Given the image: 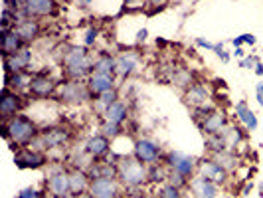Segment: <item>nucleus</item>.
<instances>
[{"instance_id":"f257e3e1","label":"nucleus","mask_w":263,"mask_h":198,"mask_svg":"<svg viewBox=\"0 0 263 198\" xmlns=\"http://www.w3.org/2000/svg\"><path fill=\"white\" fill-rule=\"evenodd\" d=\"M0 131H2V137L10 145H16V149L28 147L40 135L38 125L28 115H16V117L8 119V121H2Z\"/></svg>"},{"instance_id":"f03ea898","label":"nucleus","mask_w":263,"mask_h":198,"mask_svg":"<svg viewBox=\"0 0 263 198\" xmlns=\"http://www.w3.org/2000/svg\"><path fill=\"white\" fill-rule=\"evenodd\" d=\"M93 62L89 50L85 46H73L64 53V67H66L67 78L71 79H83L89 78L93 74Z\"/></svg>"},{"instance_id":"7ed1b4c3","label":"nucleus","mask_w":263,"mask_h":198,"mask_svg":"<svg viewBox=\"0 0 263 198\" xmlns=\"http://www.w3.org/2000/svg\"><path fill=\"white\" fill-rule=\"evenodd\" d=\"M119 165V181L127 188H137L143 186L148 181V165L141 163L139 158L135 157H123L117 163Z\"/></svg>"},{"instance_id":"20e7f679","label":"nucleus","mask_w":263,"mask_h":198,"mask_svg":"<svg viewBox=\"0 0 263 198\" xmlns=\"http://www.w3.org/2000/svg\"><path fill=\"white\" fill-rule=\"evenodd\" d=\"M58 97L64 103L79 105V103H85L91 97V93H89L87 83H81V79H69L58 87Z\"/></svg>"},{"instance_id":"39448f33","label":"nucleus","mask_w":263,"mask_h":198,"mask_svg":"<svg viewBox=\"0 0 263 198\" xmlns=\"http://www.w3.org/2000/svg\"><path fill=\"white\" fill-rule=\"evenodd\" d=\"M24 103L26 101H24V97L20 93L4 85V89L0 93V117H2V121L16 117L20 113V109L24 107Z\"/></svg>"},{"instance_id":"423d86ee","label":"nucleus","mask_w":263,"mask_h":198,"mask_svg":"<svg viewBox=\"0 0 263 198\" xmlns=\"http://www.w3.org/2000/svg\"><path fill=\"white\" fill-rule=\"evenodd\" d=\"M69 137H71V133L67 131L66 127H50V129H44L40 133L30 145H42V149H58V147L66 145Z\"/></svg>"},{"instance_id":"0eeeda50","label":"nucleus","mask_w":263,"mask_h":198,"mask_svg":"<svg viewBox=\"0 0 263 198\" xmlns=\"http://www.w3.org/2000/svg\"><path fill=\"white\" fill-rule=\"evenodd\" d=\"M133 155L139 158L141 163H145V165H157L160 157H162V149L158 145L157 141H153V139H139L135 147H133Z\"/></svg>"},{"instance_id":"6e6552de","label":"nucleus","mask_w":263,"mask_h":198,"mask_svg":"<svg viewBox=\"0 0 263 198\" xmlns=\"http://www.w3.org/2000/svg\"><path fill=\"white\" fill-rule=\"evenodd\" d=\"M166 165L168 169L178 174H182L186 178H190L194 171H196V158L192 155H186V153H180V151H171L168 153V158H166Z\"/></svg>"},{"instance_id":"1a4fd4ad","label":"nucleus","mask_w":263,"mask_h":198,"mask_svg":"<svg viewBox=\"0 0 263 198\" xmlns=\"http://www.w3.org/2000/svg\"><path fill=\"white\" fill-rule=\"evenodd\" d=\"M14 163L18 169H42L48 163V158L42 151L30 149V147H20L14 155Z\"/></svg>"},{"instance_id":"9d476101","label":"nucleus","mask_w":263,"mask_h":198,"mask_svg":"<svg viewBox=\"0 0 263 198\" xmlns=\"http://www.w3.org/2000/svg\"><path fill=\"white\" fill-rule=\"evenodd\" d=\"M22 12L26 18H38V16H53L58 12L55 0H26L22 6Z\"/></svg>"},{"instance_id":"9b49d317","label":"nucleus","mask_w":263,"mask_h":198,"mask_svg":"<svg viewBox=\"0 0 263 198\" xmlns=\"http://www.w3.org/2000/svg\"><path fill=\"white\" fill-rule=\"evenodd\" d=\"M48 190L53 198H67L71 196V188H69V172L55 171L48 176Z\"/></svg>"},{"instance_id":"f8f14e48","label":"nucleus","mask_w":263,"mask_h":198,"mask_svg":"<svg viewBox=\"0 0 263 198\" xmlns=\"http://www.w3.org/2000/svg\"><path fill=\"white\" fill-rule=\"evenodd\" d=\"M4 62V69L6 74H18V71H26L30 67V62H32V50L30 48H24L18 53H12V56H4L2 58Z\"/></svg>"},{"instance_id":"ddd939ff","label":"nucleus","mask_w":263,"mask_h":198,"mask_svg":"<svg viewBox=\"0 0 263 198\" xmlns=\"http://www.w3.org/2000/svg\"><path fill=\"white\" fill-rule=\"evenodd\" d=\"M190 190L194 192V198H216L218 196V185L206 178L204 174H198L194 178H190Z\"/></svg>"},{"instance_id":"4468645a","label":"nucleus","mask_w":263,"mask_h":198,"mask_svg":"<svg viewBox=\"0 0 263 198\" xmlns=\"http://www.w3.org/2000/svg\"><path fill=\"white\" fill-rule=\"evenodd\" d=\"M184 101L194 109H202L208 107L210 103V89L202 83H192L184 93Z\"/></svg>"},{"instance_id":"2eb2a0df","label":"nucleus","mask_w":263,"mask_h":198,"mask_svg":"<svg viewBox=\"0 0 263 198\" xmlns=\"http://www.w3.org/2000/svg\"><path fill=\"white\" fill-rule=\"evenodd\" d=\"M139 60H141V53L137 50H127V52L119 53L117 56V74L119 78L127 79L129 76L135 74V69L139 66Z\"/></svg>"},{"instance_id":"dca6fc26","label":"nucleus","mask_w":263,"mask_h":198,"mask_svg":"<svg viewBox=\"0 0 263 198\" xmlns=\"http://www.w3.org/2000/svg\"><path fill=\"white\" fill-rule=\"evenodd\" d=\"M58 83L53 81L52 78H48V76H44V74H38V76H34L32 78V83H30V89L28 92L32 93L34 97H50L53 93L58 92Z\"/></svg>"},{"instance_id":"f3484780","label":"nucleus","mask_w":263,"mask_h":198,"mask_svg":"<svg viewBox=\"0 0 263 198\" xmlns=\"http://www.w3.org/2000/svg\"><path fill=\"white\" fill-rule=\"evenodd\" d=\"M226 127H228V117H226L224 111H218V109H214L212 113H208L204 117V121L200 123V129L206 133L208 137L210 135H220Z\"/></svg>"},{"instance_id":"a211bd4d","label":"nucleus","mask_w":263,"mask_h":198,"mask_svg":"<svg viewBox=\"0 0 263 198\" xmlns=\"http://www.w3.org/2000/svg\"><path fill=\"white\" fill-rule=\"evenodd\" d=\"M26 44L24 40L20 38V34L14 30H6L0 34V50H2V58L4 56H12V53H18L20 50H24Z\"/></svg>"},{"instance_id":"6ab92c4d","label":"nucleus","mask_w":263,"mask_h":198,"mask_svg":"<svg viewBox=\"0 0 263 198\" xmlns=\"http://www.w3.org/2000/svg\"><path fill=\"white\" fill-rule=\"evenodd\" d=\"M111 149V139L105 135H93L85 141V155L91 158H103Z\"/></svg>"},{"instance_id":"aec40b11","label":"nucleus","mask_w":263,"mask_h":198,"mask_svg":"<svg viewBox=\"0 0 263 198\" xmlns=\"http://www.w3.org/2000/svg\"><path fill=\"white\" fill-rule=\"evenodd\" d=\"M87 87H89L91 97H99L101 93H105L115 87V76H107V74L93 71L91 76L87 78Z\"/></svg>"},{"instance_id":"412c9836","label":"nucleus","mask_w":263,"mask_h":198,"mask_svg":"<svg viewBox=\"0 0 263 198\" xmlns=\"http://www.w3.org/2000/svg\"><path fill=\"white\" fill-rule=\"evenodd\" d=\"M198 169H200V174H204L206 178L214 181L216 185H222V183H226V178H228V171H226L218 160H214V158H204L198 165Z\"/></svg>"},{"instance_id":"4be33fe9","label":"nucleus","mask_w":263,"mask_h":198,"mask_svg":"<svg viewBox=\"0 0 263 198\" xmlns=\"http://www.w3.org/2000/svg\"><path fill=\"white\" fill-rule=\"evenodd\" d=\"M89 192L93 198L101 196H119V183L117 178H93Z\"/></svg>"},{"instance_id":"5701e85b","label":"nucleus","mask_w":263,"mask_h":198,"mask_svg":"<svg viewBox=\"0 0 263 198\" xmlns=\"http://www.w3.org/2000/svg\"><path fill=\"white\" fill-rule=\"evenodd\" d=\"M91 186V176L87 174V171L81 169H73L69 172V188H71V196H78L83 192H89Z\"/></svg>"},{"instance_id":"b1692460","label":"nucleus","mask_w":263,"mask_h":198,"mask_svg":"<svg viewBox=\"0 0 263 198\" xmlns=\"http://www.w3.org/2000/svg\"><path fill=\"white\" fill-rule=\"evenodd\" d=\"M16 32L20 34V38L24 40V44H32L40 36V24L34 18H24L16 24Z\"/></svg>"},{"instance_id":"393cba45","label":"nucleus","mask_w":263,"mask_h":198,"mask_svg":"<svg viewBox=\"0 0 263 198\" xmlns=\"http://www.w3.org/2000/svg\"><path fill=\"white\" fill-rule=\"evenodd\" d=\"M32 78L28 71H18V74H6L4 76V85L10 87L14 92H24V89H30V83H32Z\"/></svg>"},{"instance_id":"a878e982","label":"nucleus","mask_w":263,"mask_h":198,"mask_svg":"<svg viewBox=\"0 0 263 198\" xmlns=\"http://www.w3.org/2000/svg\"><path fill=\"white\" fill-rule=\"evenodd\" d=\"M103 115H105V121H113V123H119V125H123L127 119H129V107L125 101H115L113 105H109L103 111Z\"/></svg>"},{"instance_id":"bb28decb","label":"nucleus","mask_w":263,"mask_h":198,"mask_svg":"<svg viewBox=\"0 0 263 198\" xmlns=\"http://www.w3.org/2000/svg\"><path fill=\"white\" fill-rule=\"evenodd\" d=\"M93 71L115 76L117 74V58H113L111 53H99L97 60L93 62Z\"/></svg>"},{"instance_id":"cd10ccee","label":"nucleus","mask_w":263,"mask_h":198,"mask_svg":"<svg viewBox=\"0 0 263 198\" xmlns=\"http://www.w3.org/2000/svg\"><path fill=\"white\" fill-rule=\"evenodd\" d=\"M236 117L246 125L248 131H255L257 129V115L250 109L246 101H237L236 105Z\"/></svg>"},{"instance_id":"c85d7f7f","label":"nucleus","mask_w":263,"mask_h":198,"mask_svg":"<svg viewBox=\"0 0 263 198\" xmlns=\"http://www.w3.org/2000/svg\"><path fill=\"white\" fill-rule=\"evenodd\" d=\"M222 135H224L226 143H228V149H234V147H237L243 141V131L237 125H228L222 131Z\"/></svg>"},{"instance_id":"c756f323","label":"nucleus","mask_w":263,"mask_h":198,"mask_svg":"<svg viewBox=\"0 0 263 198\" xmlns=\"http://www.w3.org/2000/svg\"><path fill=\"white\" fill-rule=\"evenodd\" d=\"M206 149L210 151L212 155H218V153H224V151H230L228 149V143H226L224 135H210L208 141H206Z\"/></svg>"},{"instance_id":"7c9ffc66","label":"nucleus","mask_w":263,"mask_h":198,"mask_svg":"<svg viewBox=\"0 0 263 198\" xmlns=\"http://www.w3.org/2000/svg\"><path fill=\"white\" fill-rule=\"evenodd\" d=\"M168 165L164 167V165H151V169H148V181H153V183H162V181H168Z\"/></svg>"},{"instance_id":"2f4dec72","label":"nucleus","mask_w":263,"mask_h":198,"mask_svg":"<svg viewBox=\"0 0 263 198\" xmlns=\"http://www.w3.org/2000/svg\"><path fill=\"white\" fill-rule=\"evenodd\" d=\"M214 160H218L222 167H224L226 171H232V169H236L237 165V158L236 155L232 153V151H224V153H218V155H214Z\"/></svg>"},{"instance_id":"473e14b6","label":"nucleus","mask_w":263,"mask_h":198,"mask_svg":"<svg viewBox=\"0 0 263 198\" xmlns=\"http://www.w3.org/2000/svg\"><path fill=\"white\" fill-rule=\"evenodd\" d=\"M172 81H174V85H178V87H186V89L194 83L192 74H190L188 69H176V71H174V76H172Z\"/></svg>"},{"instance_id":"72a5a7b5","label":"nucleus","mask_w":263,"mask_h":198,"mask_svg":"<svg viewBox=\"0 0 263 198\" xmlns=\"http://www.w3.org/2000/svg\"><path fill=\"white\" fill-rule=\"evenodd\" d=\"M115 101H119V93H117V87H113V89H109V92L101 93L99 97H97V103L101 105V109L105 111L109 105H113Z\"/></svg>"},{"instance_id":"f704fd0d","label":"nucleus","mask_w":263,"mask_h":198,"mask_svg":"<svg viewBox=\"0 0 263 198\" xmlns=\"http://www.w3.org/2000/svg\"><path fill=\"white\" fill-rule=\"evenodd\" d=\"M121 125L119 123H113V121H103V125H101V135H105L109 139H115L121 135Z\"/></svg>"},{"instance_id":"c9c22d12","label":"nucleus","mask_w":263,"mask_h":198,"mask_svg":"<svg viewBox=\"0 0 263 198\" xmlns=\"http://www.w3.org/2000/svg\"><path fill=\"white\" fill-rule=\"evenodd\" d=\"M158 198H182V192H180V188H176V186L166 183L158 190Z\"/></svg>"},{"instance_id":"e433bc0d","label":"nucleus","mask_w":263,"mask_h":198,"mask_svg":"<svg viewBox=\"0 0 263 198\" xmlns=\"http://www.w3.org/2000/svg\"><path fill=\"white\" fill-rule=\"evenodd\" d=\"M18 198H46V192L40 190V188H34V186H28V188H22Z\"/></svg>"},{"instance_id":"4c0bfd02","label":"nucleus","mask_w":263,"mask_h":198,"mask_svg":"<svg viewBox=\"0 0 263 198\" xmlns=\"http://www.w3.org/2000/svg\"><path fill=\"white\" fill-rule=\"evenodd\" d=\"M188 178L186 176H182V174H178V172L171 171V174H168V185L176 186V188H182V186H188Z\"/></svg>"},{"instance_id":"58836bf2","label":"nucleus","mask_w":263,"mask_h":198,"mask_svg":"<svg viewBox=\"0 0 263 198\" xmlns=\"http://www.w3.org/2000/svg\"><path fill=\"white\" fill-rule=\"evenodd\" d=\"M259 64V58L257 56H246L243 60H239V67H246V69H251Z\"/></svg>"},{"instance_id":"ea45409f","label":"nucleus","mask_w":263,"mask_h":198,"mask_svg":"<svg viewBox=\"0 0 263 198\" xmlns=\"http://www.w3.org/2000/svg\"><path fill=\"white\" fill-rule=\"evenodd\" d=\"M95 40H97V30H95V28H89L87 34H85V38H83V46L89 48V46L95 44Z\"/></svg>"},{"instance_id":"a19ab883","label":"nucleus","mask_w":263,"mask_h":198,"mask_svg":"<svg viewBox=\"0 0 263 198\" xmlns=\"http://www.w3.org/2000/svg\"><path fill=\"white\" fill-rule=\"evenodd\" d=\"M26 0H4V8H10V10H18V6H24Z\"/></svg>"},{"instance_id":"79ce46f5","label":"nucleus","mask_w":263,"mask_h":198,"mask_svg":"<svg viewBox=\"0 0 263 198\" xmlns=\"http://www.w3.org/2000/svg\"><path fill=\"white\" fill-rule=\"evenodd\" d=\"M255 93H257V103L263 107V83H257V87H255Z\"/></svg>"},{"instance_id":"37998d69","label":"nucleus","mask_w":263,"mask_h":198,"mask_svg":"<svg viewBox=\"0 0 263 198\" xmlns=\"http://www.w3.org/2000/svg\"><path fill=\"white\" fill-rule=\"evenodd\" d=\"M241 36H243V42L250 44V46H255V44H257V38H255L253 34H241Z\"/></svg>"},{"instance_id":"c03bdc74","label":"nucleus","mask_w":263,"mask_h":198,"mask_svg":"<svg viewBox=\"0 0 263 198\" xmlns=\"http://www.w3.org/2000/svg\"><path fill=\"white\" fill-rule=\"evenodd\" d=\"M146 36H148V30H146V28H141V30L137 32V42H145Z\"/></svg>"},{"instance_id":"a18cd8bd","label":"nucleus","mask_w":263,"mask_h":198,"mask_svg":"<svg viewBox=\"0 0 263 198\" xmlns=\"http://www.w3.org/2000/svg\"><path fill=\"white\" fill-rule=\"evenodd\" d=\"M234 58L243 60V58H246V50H243V48H234Z\"/></svg>"},{"instance_id":"49530a36","label":"nucleus","mask_w":263,"mask_h":198,"mask_svg":"<svg viewBox=\"0 0 263 198\" xmlns=\"http://www.w3.org/2000/svg\"><path fill=\"white\" fill-rule=\"evenodd\" d=\"M232 44H234V48H241L246 42H243V36H237V38L232 40Z\"/></svg>"},{"instance_id":"de8ad7c7","label":"nucleus","mask_w":263,"mask_h":198,"mask_svg":"<svg viewBox=\"0 0 263 198\" xmlns=\"http://www.w3.org/2000/svg\"><path fill=\"white\" fill-rule=\"evenodd\" d=\"M148 4H153V6H162V4H166L168 0H146Z\"/></svg>"},{"instance_id":"09e8293b","label":"nucleus","mask_w":263,"mask_h":198,"mask_svg":"<svg viewBox=\"0 0 263 198\" xmlns=\"http://www.w3.org/2000/svg\"><path fill=\"white\" fill-rule=\"evenodd\" d=\"M123 2H125L127 6H137V4H141L143 0H123Z\"/></svg>"},{"instance_id":"8fccbe9b","label":"nucleus","mask_w":263,"mask_h":198,"mask_svg":"<svg viewBox=\"0 0 263 198\" xmlns=\"http://www.w3.org/2000/svg\"><path fill=\"white\" fill-rule=\"evenodd\" d=\"M255 76H263V64H261V62L255 66Z\"/></svg>"},{"instance_id":"3c124183","label":"nucleus","mask_w":263,"mask_h":198,"mask_svg":"<svg viewBox=\"0 0 263 198\" xmlns=\"http://www.w3.org/2000/svg\"><path fill=\"white\" fill-rule=\"evenodd\" d=\"M73 198H93L91 192H83V194H78V196H73Z\"/></svg>"},{"instance_id":"603ef678","label":"nucleus","mask_w":263,"mask_h":198,"mask_svg":"<svg viewBox=\"0 0 263 198\" xmlns=\"http://www.w3.org/2000/svg\"><path fill=\"white\" fill-rule=\"evenodd\" d=\"M253 188V185H248L246 188H243V194H250V190Z\"/></svg>"},{"instance_id":"864d4df0","label":"nucleus","mask_w":263,"mask_h":198,"mask_svg":"<svg viewBox=\"0 0 263 198\" xmlns=\"http://www.w3.org/2000/svg\"><path fill=\"white\" fill-rule=\"evenodd\" d=\"M259 192H261V194H263V183H261V185H259Z\"/></svg>"},{"instance_id":"5fc2aeb1","label":"nucleus","mask_w":263,"mask_h":198,"mask_svg":"<svg viewBox=\"0 0 263 198\" xmlns=\"http://www.w3.org/2000/svg\"><path fill=\"white\" fill-rule=\"evenodd\" d=\"M101 198H117V196H101Z\"/></svg>"}]
</instances>
